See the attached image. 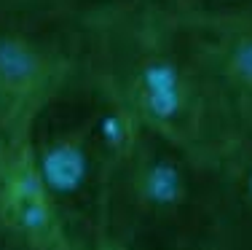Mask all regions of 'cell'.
<instances>
[{"label": "cell", "instance_id": "obj_1", "mask_svg": "<svg viewBox=\"0 0 252 250\" xmlns=\"http://www.w3.org/2000/svg\"><path fill=\"white\" fill-rule=\"evenodd\" d=\"M86 68L140 129L201 162L247 140L207 30L164 3L86 27Z\"/></svg>", "mask_w": 252, "mask_h": 250}, {"label": "cell", "instance_id": "obj_2", "mask_svg": "<svg viewBox=\"0 0 252 250\" xmlns=\"http://www.w3.org/2000/svg\"><path fill=\"white\" fill-rule=\"evenodd\" d=\"M134 132L137 124L86 65L32 124L22 159L70 245L102 250L110 180Z\"/></svg>", "mask_w": 252, "mask_h": 250}, {"label": "cell", "instance_id": "obj_3", "mask_svg": "<svg viewBox=\"0 0 252 250\" xmlns=\"http://www.w3.org/2000/svg\"><path fill=\"white\" fill-rule=\"evenodd\" d=\"M218 164L137 127L116 167L102 250H215Z\"/></svg>", "mask_w": 252, "mask_h": 250}, {"label": "cell", "instance_id": "obj_4", "mask_svg": "<svg viewBox=\"0 0 252 250\" xmlns=\"http://www.w3.org/2000/svg\"><path fill=\"white\" fill-rule=\"evenodd\" d=\"M86 65V27L43 0H0V138L22 153L43 113Z\"/></svg>", "mask_w": 252, "mask_h": 250}, {"label": "cell", "instance_id": "obj_5", "mask_svg": "<svg viewBox=\"0 0 252 250\" xmlns=\"http://www.w3.org/2000/svg\"><path fill=\"white\" fill-rule=\"evenodd\" d=\"M215 250H252V140L218 164Z\"/></svg>", "mask_w": 252, "mask_h": 250}, {"label": "cell", "instance_id": "obj_6", "mask_svg": "<svg viewBox=\"0 0 252 250\" xmlns=\"http://www.w3.org/2000/svg\"><path fill=\"white\" fill-rule=\"evenodd\" d=\"M209 35L220 78L244 138L252 140V22L201 25Z\"/></svg>", "mask_w": 252, "mask_h": 250}, {"label": "cell", "instance_id": "obj_7", "mask_svg": "<svg viewBox=\"0 0 252 250\" xmlns=\"http://www.w3.org/2000/svg\"><path fill=\"white\" fill-rule=\"evenodd\" d=\"M43 3L57 8L67 19L78 22L81 27H92L105 19H116L124 14L151 8V5H158L164 0H43Z\"/></svg>", "mask_w": 252, "mask_h": 250}, {"label": "cell", "instance_id": "obj_8", "mask_svg": "<svg viewBox=\"0 0 252 250\" xmlns=\"http://www.w3.org/2000/svg\"><path fill=\"white\" fill-rule=\"evenodd\" d=\"M164 5L196 25L252 22V0H164Z\"/></svg>", "mask_w": 252, "mask_h": 250}, {"label": "cell", "instance_id": "obj_9", "mask_svg": "<svg viewBox=\"0 0 252 250\" xmlns=\"http://www.w3.org/2000/svg\"><path fill=\"white\" fill-rule=\"evenodd\" d=\"M22 153L11 151L8 143L0 138V207H3V196H5V188H8L11 183V175H14V167L19 162Z\"/></svg>", "mask_w": 252, "mask_h": 250}, {"label": "cell", "instance_id": "obj_10", "mask_svg": "<svg viewBox=\"0 0 252 250\" xmlns=\"http://www.w3.org/2000/svg\"><path fill=\"white\" fill-rule=\"evenodd\" d=\"M0 250H38V248L32 245L30 237H25L19 229H14L3 218V226H0Z\"/></svg>", "mask_w": 252, "mask_h": 250}, {"label": "cell", "instance_id": "obj_11", "mask_svg": "<svg viewBox=\"0 0 252 250\" xmlns=\"http://www.w3.org/2000/svg\"><path fill=\"white\" fill-rule=\"evenodd\" d=\"M38 250H81V248L70 245L67 240H57V242H49V245H40Z\"/></svg>", "mask_w": 252, "mask_h": 250}, {"label": "cell", "instance_id": "obj_12", "mask_svg": "<svg viewBox=\"0 0 252 250\" xmlns=\"http://www.w3.org/2000/svg\"><path fill=\"white\" fill-rule=\"evenodd\" d=\"M0 226H3V207H0Z\"/></svg>", "mask_w": 252, "mask_h": 250}]
</instances>
